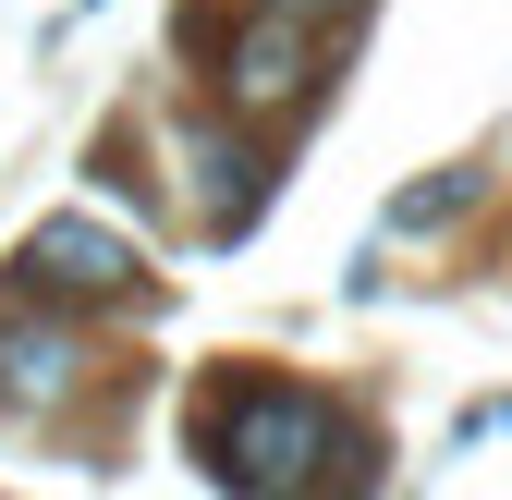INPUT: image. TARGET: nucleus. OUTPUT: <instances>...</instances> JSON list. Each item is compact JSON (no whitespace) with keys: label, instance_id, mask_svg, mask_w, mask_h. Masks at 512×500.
<instances>
[{"label":"nucleus","instance_id":"obj_1","mask_svg":"<svg viewBox=\"0 0 512 500\" xmlns=\"http://www.w3.org/2000/svg\"><path fill=\"white\" fill-rule=\"evenodd\" d=\"M208 464L232 500H342L317 464H366L342 440V415L317 403V391H281V379H232L208 403Z\"/></svg>","mask_w":512,"mask_h":500},{"label":"nucleus","instance_id":"obj_2","mask_svg":"<svg viewBox=\"0 0 512 500\" xmlns=\"http://www.w3.org/2000/svg\"><path fill=\"white\" fill-rule=\"evenodd\" d=\"M13 269H25V293H135V244L98 220H37Z\"/></svg>","mask_w":512,"mask_h":500},{"label":"nucleus","instance_id":"obj_3","mask_svg":"<svg viewBox=\"0 0 512 500\" xmlns=\"http://www.w3.org/2000/svg\"><path fill=\"white\" fill-rule=\"evenodd\" d=\"M232 98H244V110H281V98H305V37H293L281 13H256V25L232 37Z\"/></svg>","mask_w":512,"mask_h":500},{"label":"nucleus","instance_id":"obj_4","mask_svg":"<svg viewBox=\"0 0 512 500\" xmlns=\"http://www.w3.org/2000/svg\"><path fill=\"white\" fill-rule=\"evenodd\" d=\"M61 379H74V342L37 330V318H0V391H13V403H49Z\"/></svg>","mask_w":512,"mask_h":500},{"label":"nucleus","instance_id":"obj_5","mask_svg":"<svg viewBox=\"0 0 512 500\" xmlns=\"http://www.w3.org/2000/svg\"><path fill=\"white\" fill-rule=\"evenodd\" d=\"M488 196V171H439V183H415V196H391V232H439V220H464Z\"/></svg>","mask_w":512,"mask_h":500},{"label":"nucleus","instance_id":"obj_6","mask_svg":"<svg viewBox=\"0 0 512 500\" xmlns=\"http://www.w3.org/2000/svg\"><path fill=\"white\" fill-rule=\"evenodd\" d=\"M244 208H256V159L208 135V232H244Z\"/></svg>","mask_w":512,"mask_h":500},{"label":"nucleus","instance_id":"obj_7","mask_svg":"<svg viewBox=\"0 0 512 500\" xmlns=\"http://www.w3.org/2000/svg\"><path fill=\"white\" fill-rule=\"evenodd\" d=\"M281 13H293V0H281ZM305 13H354V0H305Z\"/></svg>","mask_w":512,"mask_h":500}]
</instances>
